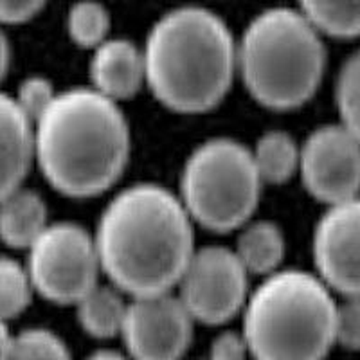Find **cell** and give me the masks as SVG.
<instances>
[{
    "instance_id": "6da1fadb",
    "label": "cell",
    "mask_w": 360,
    "mask_h": 360,
    "mask_svg": "<svg viewBox=\"0 0 360 360\" xmlns=\"http://www.w3.org/2000/svg\"><path fill=\"white\" fill-rule=\"evenodd\" d=\"M195 221L175 191L137 182L103 207L94 229L103 276L128 297L175 290L197 250Z\"/></svg>"
},
{
    "instance_id": "7a4b0ae2",
    "label": "cell",
    "mask_w": 360,
    "mask_h": 360,
    "mask_svg": "<svg viewBox=\"0 0 360 360\" xmlns=\"http://www.w3.org/2000/svg\"><path fill=\"white\" fill-rule=\"evenodd\" d=\"M131 130L121 103L92 86H72L34 121V166L69 198H92L115 186L128 166Z\"/></svg>"
},
{
    "instance_id": "3957f363",
    "label": "cell",
    "mask_w": 360,
    "mask_h": 360,
    "mask_svg": "<svg viewBox=\"0 0 360 360\" xmlns=\"http://www.w3.org/2000/svg\"><path fill=\"white\" fill-rule=\"evenodd\" d=\"M146 86L175 114L217 108L238 78V38L204 6H179L160 15L143 45Z\"/></svg>"
},
{
    "instance_id": "277c9868",
    "label": "cell",
    "mask_w": 360,
    "mask_h": 360,
    "mask_svg": "<svg viewBox=\"0 0 360 360\" xmlns=\"http://www.w3.org/2000/svg\"><path fill=\"white\" fill-rule=\"evenodd\" d=\"M335 292L308 270L290 266L250 290L242 333L254 360H324L335 346Z\"/></svg>"
},
{
    "instance_id": "5b68a950",
    "label": "cell",
    "mask_w": 360,
    "mask_h": 360,
    "mask_svg": "<svg viewBox=\"0 0 360 360\" xmlns=\"http://www.w3.org/2000/svg\"><path fill=\"white\" fill-rule=\"evenodd\" d=\"M324 70V34L299 8L263 9L238 38V78L269 110L307 105L323 83Z\"/></svg>"
},
{
    "instance_id": "8992f818",
    "label": "cell",
    "mask_w": 360,
    "mask_h": 360,
    "mask_svg": "<svg viewBox=\"0 0 360 360\" xmlns=\"http://www.w3.org/2000/svg\"><path fill=\"white\" fill-rule=\"evenodd\" d=\"M263 188L249 146L233 137H211L186 157L176 195L195 225L224 234L252 220Z\"/></svg>"
},
{
    "instance_id": "52a82bcc",
    "label": "cell",
    "mask_w": 360,
    "mask_h": 360,
    "mask_svg": "<svg viewBox=\"0 0 360 360\" xmlns=\"http://www.w3.org/2000/svg\"><path fill=\"white\" fill-rule=\"evenodd\" d=\"M25 252L34 292L54 304L74 307L103 276L94 233L74 221H51Z\"/></svg>"
},
{
    "instance_id": "ba28073f",
    "label": "cell",
    "mask_w": 360,
    "mask_h": 360,
    "mask_svg": "<svg viewBox=\"0 0 360 360\" xmlns=\"http://www.w3.org/2000/svg\"><path fill=\"white\" fill-rule=\"evenodd\" d=\"M250 274L234 249L197 247L175 287L195 323L220 326L242 315L250 294Z\"/></svg>"
},
{
    "instance_id": "9c48e42d",
    "label": "cell",
    "mask_w": 360,
    "mask_h": 360,
    "mask_svg": "<svg viewBox=\"0 0 360 360\" xmlns=\"http://www.w3.org/2000/svg\"><path fill=\"white\" fill-rule=\"evenodd\" d=\"M195 319L175 290L128 301L121 340L131 360H182L193 342Z\"/></svg>"
},
{
    "instance_id": "30bf717a",
    "label": "cell",
    "mask_w": 360,
    "mask_h": 360,
    "mask_svg": "<svg viewBox=\"0 0 360 360\" xmlns=\"http://www.w3.org/2000/svg\"><path fill=\"white\" fill-rule=\"evenodd\" d=\"M299 176L324 205L360 195V139L340 123L315 128L301 143Z\"/></svg>"
},
{
    "instance_id": "8fae6325",
    "label": "cell",
    "mask_w": 360,
    "mask_h": 360,
    "mask_svg": "<svg viewBox=\"0 0 360 360\" xmlns=\"http://www.w3.org/2000/svg\"><path fill=\"white\" fill-rule=\"evenodd\" d=\"M315 274L342 297H360V195L326 205L311 236Z\"/></svg>"
},
{
    "instance_id": "7c38bea8",
    "label": "cell",
    "mask_w": 360,
    "mask_h": 360,
    "mask_svg": "<svg viewBox=\"0 0 360 360\" xmlns=\"http://www.w3.org/2000/svg\"><path fill=\"white\" fill-rule=\"evenodd\" d=\"M90 86L115 103L139 94L146 86L143 47L128 38L108 37L92 49L89 62Z\"/></svg>"
},
{
    "instance_id": "4fadbf2b",
    "label": "cell",
    "mask_w": 360,
    "mask_h": 360,
    "mask_svg": "<svg viewBox=\"0 0 360 360\" xmlns=\"http://www.w3.org/2000/svg\"><path fill=\"white\" fill-rule=\"evenodd\" d=\"M34 166V124L0 90V198L24 186Z\"/></svg>"
},
{
    "instance_id": "5bb4252c",
    "label": "cell",
    "mask_w": 360,
    "mask_h": 360,
    "mask_svg": "<svg viewBox=\"0 0 360 360\" xmlns=\"http://www.w3.org/2000/svg\"><path fill=\"white\" fill-rule=\"evenodd\" d=\"M49 224V209L34 189L20 186L0 198V242L9 249L27 250Z\"/></svg>"
},
{
    "instance_id": "9a60e30c",
    "label": "cell",
    "mask_w": 360,
    "mask_h": 360,
    "mask_svg": "<svg viewBox=\"0 0 360 360\" xmlns=\"http://www.w3.org/2000/svg\"><path fill=\"white\" fill-rule=\"evenodd\" d=\"M236 233L234 252L250 276L265 278L281 269L287 252V240L276 221L252 218Z\"/></svg>"
},
{
    "instance_id": "2e32d148",
    "label": "cell",
    "mask_w": 360,
    "mask_h": 360,
    "mask_svg": "<svg viewBox=\"0 0 360 360\" xmlns=\"http://www.w3.org/2000/svg\"><path fill=\"white\" fill-rule=\"evenodd\" d=\"M128 297L112 283L101 281L86 292L76 307V317L86 335L94 339H114L121 335L128 310Z\"/></svg>"
},
{
    "instance_id": "e0dca14e",
    "label": "cell",
    "mask_w": 360,
    "mask_h": 360,
    "mask_svg": "<svg viewBox=\"0 0 360 360\" xmlns=\"http://www.w3.org/2000/svg\"><path fill=\"white\" fill-rule=\"evenodd\" d=\"M250 153L265 186L287 184L299 173L301 144L288 131H265L256 139Z\"/></svg>"
},
{
    "instance_id": "ac0fdd59",
    "label": "cell",
    "mask_w": 360,
    "mask_h": 360,
    "mask_svg": "<svg viewBox=\"0 0 360 360\" xmlns=\"http://www.w3.org/2000/svg\"><path fill=\"white\" fill-rule=\"evenodd\" d=\"M297 8L324 37H360V0H297Z\"/></svg>"
},
{
    "instance_id": "d6986e66",
    "label": "cell",
    "mask_w": 360,
    "mask_h": 360,
    "mask_svg": "<svg viewBox=\"0 0 360 360\" xmlns=\"http://www.w3.org/2000/svg\"><path fill=\"white\" fill-rule=\"evenodd\" d=\"M110 13L99 0H76L67 13V34L82 49H96L110 37Z\"/></svg>"
},
{
    "instance_id": "ffe728a7",
    "label": "cell",
    "mask_w": 360,
    "mask_h": 360,
    "mask_svg": "<svg viewBox=\"0 0 360 360\" xmlns=\"http://www.w3.org/2000/svg\"><path fill=\"white\" fill-rule=\"evenodd\" d=\"M37 294L25 263L0 256V319L18 317Z\"/></svg>"
},
{
    "instance_id": "44dd1931",
    "label": "cell",
    "mask_w": 360,
    "mask_h": 360,
    "mask_svg": "<svg viewBox=\"0 0 360 360\" xmlns=\"http://www.w3.org/2000/svg\"><path fill=\"white\" fill-rule=\"evenodd\" d=\"M339 123L360 139V49L342 63L335 82Z\"/></svg>"
},
{
    "instance_id": "7402d4cb",
    "label": "cell",
    "mask_w": 360,
    "mask_h": 360,
    "mask_svg": "<svg viewBox=\"0 0 360 360\" xmlns=\"http://www.w3.org/2000/svg\"><path fill=\"white\" fill-rule=\"evenodd\" d=\"M8 360H72L65 340L47 328H27L15 335Z\"/></svg>"
},
{
    "instance_id": "603a6c76",
    "label": "cell",
    "mask_w": 360,
    "mask_h": 360,
    "mask_svg": "<svg viewBox=\"0 0 360 360\" xmlns=\"http://www.w3.org/2000/svg\"><path fill=\"white\" fill-rule=\"evenodd\" d=\"M58 90L54 89L53 82L49 78L33 74V76H27V78L22 79L13 98H15L17 105L20 107V110L34 124V121L53 105Z\"/></svg>"
},
{
    "instance_id": "cb8c5ba5",
    "label": "cell",
    "mask_w": 360,
    "mask_h": 360,
    "mask_svg": "<svg viewBox=\"0 0 360 360\" xmlns=\"http://www.w3.org/2000/svg\"><path fill=\"white\" fill-rule=\"evenodd\" d=\"M335 344L348 352H360V297H342L337 303Z\"/></svg>"
},
{
    "instance_id": "d4e9b609",
    "label": "cell",
    "mask_w": 360,
    "mask_h": 360,
    "mask_svg": "<svg viewBox=\"0 0 360 360\" xmlns=\"http://www.w3.org/2000/svg\"><path fill=\"white\" fill-rule=\"evenodd\" d=\"M250 356L249 344L243 337L242 330L233 332V330H225L220 332L213 339L209 346V353L205 359L207 360H247Z\"/></svg>"
},
{
    "instance_id": "484cf974",
    "label": "cell",
    "mask_w": 360,
    "mask_h": 360,
    "mask_svg": "<svg viewBox=\"0 0 360 360\" xmlns=\"http://www.w3.org/2000/svg\"><path fill=\"white\" fill-rule=\"evenodd\" d=\"M45 4L47 0H0V24H24L37 17Z\"/></svg>"
},
{
    "instance_id": "4316f807",
    "label": "cell",
    "mask_w": 360,
    "mask_h": 360,
    "mask_svg": "<svg viewBox=\"0 0 360 360\" xmlns=\"http://www.w3.org/2000/svg\"><path fill=\"white\" fill-rule=\"evenodd\" d=\"M9 65H11V44L4 31V25L0 24V82L6 78Z\"/></svg>"
},
{
    "instance_id": "83f0119b",
    "label": "cell",
    "mask_w": 360,
    "mask_h": 360,
    "mask_svg": "<svg viewBox=\"0 0 360 360\" xmlns=\"http://www.w3.org/2000/svg\"><path fill=\"white\" fill-rule=\"evenodd\" d=\"M15 335L9 332L8 321L0 319V360H8Z\"/></svg>"
},
{
    "instance_id": "f1b7e54d",
    "label": "cell",
    "mask_w": 360,
    "mask_h": 360,
    "mask_svg": "<svg viewBox=\"0 0 360 360\" xmlns=\"http://www.w3.org/2000/svg\"><path fill=\"white\" fill-rule=\"evenodd\" d=\"M85 360H131L128 353L117 352L112 348H101L96 349L94 353H90Z\"/></svg>"
},
{
    "instance_id": "f546056e",
    "label": "cell",
    "mask_w": 360,
    "mask_h": 360,
    "mask_svg": "<svg viewBox=\"0 0 360 360\" xmlns=\"http://www.w3.org/2000/svg\"><path fill=\"white\" fill-rule=\"evenodd\" d=\"M198 360H207V359H198Z\"/></svg>"
}]
</instances>
